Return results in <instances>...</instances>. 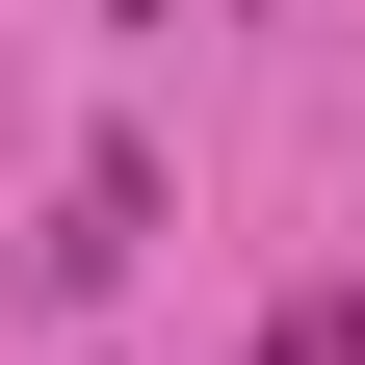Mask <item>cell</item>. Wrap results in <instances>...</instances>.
Here are the masks:
<instances>
[{
    "instance_id": "obj_1",
    "label": "cell",
    "mask_w": 365,
    "mask_h": 365,
    "mask_svg": "<svg viewBox=\"0 0 365 365\" xmlns=\"http://www.w3.org/2000/svg\"><path fill=\"white\" fill-rule=\"evenodd\" d=\"M261 365H365V287H313V313H287V339H261Z\"/></svg>"
}]
</instances>
